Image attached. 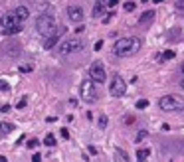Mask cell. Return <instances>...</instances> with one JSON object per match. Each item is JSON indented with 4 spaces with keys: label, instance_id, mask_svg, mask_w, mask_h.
Masks as SVG:
<instances>
[{
    "label": "cell",
    "instance_id": "27",
    "mask_svg": "<svg viewBox=\"0 0 184 162\" xmlns=\"http://www.w3.org/2000/svg\"><path fill=\"white\" fill-rule=\"evenodd\" d=\"M8 89H10V85L6 81H0V91H8Z\"/></svg>",
    "mask_w": 184,
    "mask_h": 162
},
{
    "label": "cell",
    "instance_id": "8",
    "mask_svg": "<svg viewBox=\"0 0 184 162\" xmlns=\"http://www.w3.org/2000/svg\"><path fill=\"white\" fill-rule=\"evenodd\" d=\"M0 28H2V32L10 30V28H22V20H18L16 14H4L0 18Z\"/></svg>",
    "mask_w": 184,
    "mask_h": 162
},
{
    "label": "cell",
    "instance_id": "19",
    "mask_svg": "<svg viewBox=\"0 0 184 162\" xmlns=\"http://www.w3.org/2000/svg\"><path fill=\"white\" fill-rule=\"evenodd\" d=\"M125 12H133V10H135V8H137V4H135V2H125Z\"/></svg>",
    "mask_w": 184,
    "mask_h": 162
},
{
    "label": "cell",
    "instance_id": "13",
    "mask_svg": "<svg viewBox=\"0 0 184 162\" xmlns=\"http://www.w3.org/2000/svg\"><path fill=\"white\" fill-rule=\"evenodd\" d=\"M14 14L18 16V20H22V22H24V20H28V16H30V10H28L26 6H18Z\"/></svg>",
    "mask_w": 184,
    "mask_h": 162
},
{
    "label": "cell",
    "instance_id": "3",
    "mask_svg": "<svg viewBox=\"0 0 184 162\" xmlns=\"http://www.w3.org/2000/svg\"><path fill=\"white\" fill-rule=\"evenodd\" d=\"M158 107L166 113H180L184 111V99L180 95H165L158 101Z\"/></svg>",
    "mask_w": 184,
    "mask_h": 162
},
{
    "label": "cell",
    "instance_id": "18",
    "mask_svg": "<svg viewBox=\"0 0 184 162\" xmlns=\"http://www.w3.org/2000/svg\"><path fill=\"white\" fill-rule=\"evenodd\" d=\"M149 107V101L146 99H139L137 101V109H146Z\"/></svg>",
    "mask_w": 184,
    "mask_h": 162
},
{
    "label": "cell",
    "instance_id": "11",
    "mask_svg": "<svg viewBox=\"0 0 184 162\" xmlns=\"http://www.w3.org/2000/svg\"><path fill=\"white\" fill-rule=\"evenodd\" d=\"M105 8H107V0H97V2H95V6H93V18L103 16Z\"/></svg>",
    "mask_w": 184,
    "mask_h": 162
},
{
    "label": "cell",
    "instance_id": "15",
    "mask_svg": "<svg viewBox=\"0 0 184 162\" xmlns=\"http://www.w3.org/2000/svg\"><path fill=\"white\" fill-rule=\"evenodd\" d=\"M174 55H176V53H174V50H166V52L162 53V55H158V58L165 61V59H174Z\"/></svg>",
    "mask_w": 184,
    "mask_h": 162
},
{
    "label": "cell",
    "instance_id": "23",
    "mask_svg": "<svg viewBox=\"0 0 184 162\" xmlns=\"http://www.w3.org/2000/svg\"><path fill=\"white\" fill-rule=\"evenodd\" d=\"M99 127H101V129H105V127H107V117H105V115H101V117H99Z\"/></svg>",
    "mask_w": 184,
    "mask_h": 162
},
{
    "label": "cell",
    "instance_id": "26",
    "mask_svg": "<svg viewBox=\"0 0 184 162\" xmlns=\"http://www.w3.org/2000/svg\"><path fill=\"white\" fill-rule=\"evenodd\" d=\"M119 4V0H107V8H115Z\"/></svg>",
    "mask_w": 184,
    "mask_h": 162
},
{
    "label": "cell",
    "instance_id": "22",
    "mask_svg": "<svg viewBox=\"0 0 184 162\" xmlns=\"http://www.w3.org/2000/svg\"><path fill=\"white\" fill-rule=\"evenodd\" d=\"M176 10L180 14H184V0H176Z\"/></svg>",
    "mask_w": 184,
    "mask_h": 162
},
{
    "label": "cell",
    "instance_id": "4",
    "mask_svg": "<svg viewBox=\"0 0 184 162\" xmlns=\"http://www.w3.org/2000/svg\"><path fill=\"white\" fill-rule=\"evenodd\" d=\"M79 95L81 99L85 101V103H93V101H97V89H95V83H93L91 79H85L83 83H81V89H79Z\"/></svg>",
    "mask_w": 184,
    "mask_h": 162
},
{
    "label": "cell",
    "instance_id": "9",
    "mask_svg": "<svg viewBox=\"0 0 184 162\" xmlns=\"http://www.w3.org/2000/svg\"><path fill=\"white\" fill-rule=\"evenodd\" d=\"M67 18H69V22H75V24H79L81 20L85 18L83 8H81V6H69V8H67Z\"/></svg>",
    "mask_w": 184,
    "mask_h": 162
},
{
    "label": "cell",
    "instance_id": "35",
    "mask_svg": "<svg viewBox=\"0 0 184 162\" xmlns=\"http://www.w3.org/2000/svg\"><path fill=\"white\" fill-rule=\"evenodd\" d=\"M180 85H182V87H184V79H182V81H180Z\"/></svg>",
    "mask_w": 184,
    "mask_h": 162
},
{
    "label": "cell",
    "instance_id": "14",
    "mask_svg": "<svg viewBox=\"0 0 184 162\" xmlns=\"http://www.w3.org/2000/svg\"><path fill=\"white\" fill-rule=\"evenodd\" d=\"M151 154V150H146V148H143V150H139L137 152V162H145L146 160V156Z\"/></svg>",
    "mask_w": 184,
    "mask_h": 162
},
{
    "label": "cell",
    "instance_id": "30",
    "mask_svg": "<svg viewBox=\"0 0 184 162\" xmlns=\"http://www.w3.org/2000/svg\"><path fill=\"white\" fill-rule=\"evenodd\" d=\"M32 162H42V154H34L32 156Z\"/></svg>",
    "mask_w": 184,
    "mask_h": 162
},
{
    "label": "cell",
    "instance_id": "29",
    "mask_svg": "<svg viewBox=\"0 0 184 162\" xmlns=\"http://www.w3.org/2000/svg\"><path fill=\"white\" fill-rule=\"evenodd\" d=\"M59 135L63 136V138H69V130H67V129H61V130H59Z\"/></svg>",
    "mask_w": 184,
    "mask_h": 162
},
{
    "label": "cell",
    "instance_id": "10",
    "mask_svg": "<svg viewBox=\"0 0 184 162\" xmlns=\"http://www.w3.org/2000/svg\"><path fill=\"white\" fill-rule=\"evenodd\" d=\"M63 34V28H59V30H56V32H52L50 36H46V40H44V48L46 50H52L53 45L59 42V36Z\"/></svg>",
    "mask_w": 184,
    "mask_h": 162
},
{
    "label": "cell",
    "instance_id": "34",
    "mask_svg": "<svg viewBox=\"0 0 184 162\" xmlns=\"http://www.w3.org/2000/svg\"><path fill=\"white\" fill-rule=\"evenodd\" d=\"M152 2H154V4H160V2H162V0H152Z\"/></svg>",
    "mask_w": 184,
    "mask_h": 162
},
{
    "label": "cell",
    "instance_id": "33",
    "mask_svg": "<svg viewBox=\"0 0 184 162\" xmlns=\"http://www.w3.org/2000/svg\"><path fill=\"white\" fill-rule=\"evenodd\" d=\"M0 162H6V156H0Z\"/></svg>",
    "mask_w": 184,
    "mask_h": 162
},
{
    "label": "cell",
    "instance_id": "24",
    "mask_svg": "<svg viewBox=\"0 0 184 162\" xmlns=\"http://www.w3.org/2000/svg\"><path fill=\"white\" fill-rule=\"evenodd\" d=\"M26 146H28V148H36V146H38V140L32 138V140H28V143H26Z\"/></svg>",
    "mask_w": 184,
    "mask_h": 162
},
{
    "label": "cell",
    "instance_id": "20",
    "mask_svg": "<svg viewBox=\"0 0 184 162\" xmlns=\"http://www.w3.org/2000/svg\"><path fill=\"white\" fill-rule=\"evenodd\" d=\"M146 135H149L146 130H139V135H137V138H135V140H137V143H141V140H145V138H146Z\"/></svg>",
    "mask_w": 184,
    "mask_h": 162
},
{
    "label": "cell",
    "instance_id": "32",
    "mask_svg": "<svg viewBox=\"0 0 184 162\" xmlns=\"http://www.w3.org/2000/svg\"><path fill=\"white\" fill-rule=\"evenodd\" d=\"M101 48H103V42H97V44H95V52H99Z\"/></svg>",
    "mask_w": 184,
    "mask_h": 162
},
{
    "label": "cell",
    "instance_id": "7",
    "mask_svg": "<svg viewBox=\"0 0 184 162\" xmlns=\"http://www.w3.org/2000/svg\"><path fill=\"white\" fill-rule=\"evenodd\" d=\"M109 93H111L113 97H123L127 93V83L121 75H113L111 85H109Z\"/></svg>",
    "mask_w": 184,
    "mask_h": 162
},
{
    "label": "cell",
    "instance_id": "1",
    "mask_svg": "<svg viewBox=\"0 0 184 162\" xmlns=\"http://www.w3.org/2000/svg\"><path fill=\"white\" fill-rule=\"evenodd\" d=\"M141 50V40L139 38H121L117 40V44L113 45V53L117 58H131Z\"/></svg>",
    "mask_w": 184,
    "mask_h": 162
},
{
    "label": "cell",
    "instance_id": "6",
    "mask_svg": "<svg viewBox=\"0 0 184 162\" xmlns=\"http://www.w3.org/2000/svg\"><path fill=\"white\" fill-rule=\"evenodd\" d=\"M89 79L93 83H103L107 79V73H105V67L101 61H93L91 67H89Z\"/></svg>",
    "mask_w": 184,
    "mask_h": 162
},
{
    "label": "cell",
    "instance_id": "16",
    "mask_svg": "<svg viewBox=\"0 0 184 162\" xmlns=\"http://www.w3.org/2000/svg\"><path fill=\"white\" fill-rule=\"evenodd\" d=\"M44 144H46V146H53V144H56V138H53V135H48L46 138H44Z\"/></svg>",
    "mask_w": 184,
    "mask_h": 162
},
{
    "label": "cell",
    "instance_id": "36",
    "mask_svg": "<svg viewBox=\"0 0 184 162\" xmlns=\"http://www.w3.org/2000/svg\"><path fill=\"white\" fill-rule=\"evenodd\" d=\"M182 73H184V63H182Z\"/></svg>",
    "mask_w": 184,
    "mask_h": 162
},
{
    "label": "cell",
    "instance_id": "28",
    "mask_svg": "<svg viewBox=\"0 0 184 162\" xmlns=\"http://www.w3.org/2000/svg\"><path fill=\"white\" fill-rule=\"evenodd\" d=\"M16 107H18V109L22 111V109H24V107H26V99H20V101H18V105H16Z\"/></svg>",
    "mask_w": 184,
    "mask_h": 162
},
{
    "label": "cell",
    "instance_id": "12",
    "mask_svg": "<svg viewBox=\"0 0 184 162\" xmlns=\"http://www.w3.org/2000/svg\"><path fill=\"white\" fill-rule=\"evenodd\" d=\"M154 16H157V14L152 12V10H146L145 14H141V18H139V24H143V26H145V24H151L152 20H154Z\"/></svg>",
    "mask_w": 184,
    "mask_h": 162
},
{
    "label": "cell",
    "instance_id": "25",
    "mask_svg": "<svg viewBox=\"0 0 184 162\" xmlns=\"http://www.w3.org/2000/svg\"><path fill=\"white\" fill-rule=\"evenodd\" d=\"M32 71V65H22L20 67V73H30Z\"/></svg>",
    "mask_w": 184,
    "mask_h": 162
},
{
    "label": "cell",
    "instance_id": "21",
    "mask_svg": "<svg viewBox=\"0 0 184 162\" xmlns=\"http://www.w3.org/2000/svg\"><path fill=\"white\" fill-rule=\"evenodd\" d=\"M12 129H14L12 125H4V123L0 125V132H10V130H12Z\"/></svg>",
    "mask_w": 184,
    "mask_h": 162
},
{
    "label": "cell",
    "instance_id": "31",
    "mask_svg": "<svg viewBox=\"0 0 184 162\" xmlns=\"http://www.w3.org/2000/svg\"><path fill=\"white\" fill-rule=\"evenodd\" d=\"M0 111H2V113H8V111H10V105H2Z\"/></svg>",
    "mask_w": 184,
    "mask_h": 162
},
{
    "label": "cell",
    "instance_id": "17",
    "mask_svg": "<svg viewBox=\"0 0 184 162\" xmlns=\"http://www.w3.org/2000/svg\"><path fill=\"white\" fill-rule=\"evenodd\" d=\"M20 32H22V28H10V30H4V36H14Z\"/></svg>",
    "mask_w": 184,
    "mask_h": 162
},
{
    "label": "cell",
    "instance_id": "2",
    "mask_svg": "<svg viewBox=\"0 0 184 162\" xmlns=\"http://www.w3.org/2000/svg\"><path fill=\"white\" fill-rule=\"evenodd\" d=\"M53 28H56V16L50 14V12L40 14L38 20H36V32L46 38V36H50L53 32Z\"/></svg>",
    "mask_w": 184,
    "mask_h": 162
},
{
    "label": "cell",
    "instance_id": "5",
    "mask_svg": "<svg viewBox=\"0 0 184 162\" xmlns=\"http://www.w3.org/2000/svg\"><path fill=\"white\" fill-rule=\"evenodd\" d=\"M83 50V42L81 40H66L59 44V53L61 55H69V53H77Z\"/></svg>",
    "mask_w": 184,
    "mask_h": 162
}]
</instances>
